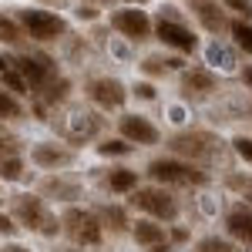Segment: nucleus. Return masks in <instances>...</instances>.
I'll return each mask as SVG.
<instances>
[{"label": "nucleus", "instance_id": "nucleus-37", "mask_svg": "<svg viewBox=\"0 0 252 252\" xmlns=\"http://www.w3.org/2000/svg\"><path fill=\"white\" fill-rule=\"evenodd\" d=\"M242 84H246V91L252 94V64H246V67H242Z\"/></svg>", "mask_w": 252, "mask_h": 252}, {"label": "nucleus", "instance_id": "nucleus-20", "mask_svg": "<svg viewBox=\"0 0 252 252\" xmlns=\"http://www.w3.org/2000/svg\"><path fill=\"white\" fill-rule=\"evenodd\" d=\"M71 128H74V131H71V141H81V135H84V141H91V138L97 135V131H101V118L94 115V111H84V108H74V111H71Z\"/></svg>", "mask_w": 252, "mask_h": 252}, {"label": "nucleus", "instance_id": "nucleus-40", "mask_svg": "<svg viewBox=\"0 0 252 252\" xmlns=\"http://www.w3.org/2000/svg\"><path fill=\"white\" fill-rule=\"evenodd\" d=\"M84 3H111V0H84Z\"/></svg>", "mask_w": 252, "mask_h": 252}, {"label": "nucleus", "instance_id": "nucleus-9", "mask_svg": "<svg viewBox=\"0 0 252 252\" xmlns=\"http://www.w3.org/2000/svg\"><path fill=\"white\" fill-rule=\"evenodd\" d=\"M155 37L161 40L165 47L178 51V54H195V51H198V34H195L185 20H165V17H158L155 20Z\"/></svg>", "mask_w": 252, "mask_h": 252}, {"label": "nucleus", "instance_id": "nucleus-34", "mask_svg": "<svg viewBox=\"0 0 252 252\" xmlns=\"http://www.w3.org/2000/svg\"><path fill=\"white\" fill-rule=\"evenodd\" d=\"M7 155H17V152H14V141H10V138L0 131V161H3Z\"/></svg>", "mask_w": 252, "mask_h": 252}, {"label": "nucleus", "instance_id": "nucleus-15", "mask_svg": "<svg viewBox=\"0 0 252 252\" xmlns=\"http://www.w3.org/2000/svg\"><path fill=\"white\" fill-rule=\"evenodd\" d=\"M189 7L209 34H222L232 24V20H225V3H219V0H189Z\"/></svg>", "mask_w": 252, "mask_h": 252}, {"label": "nucleus", "instance_id": "nucleus-30", "mask_svg": "<svg viewBox=\"0 0 252 252\" xmlns=\"http://www.w3.org/2000/svg\"><path fill=\"white\" fill-rule=\"evenodd\" d=\"M131 94H135L138 101H155L158 88L152 84V81H135V84H131Z\"/></svg>", "mask_w": 252, "mask_h": 252}, {"label": "nucleus", "instance_id": "nucleus-16", "mask_svg": "<svg viewBox=\"0 0 252 252\" xmlns=\"http://www.w3.org/2000/svg\"><path fill=\"white\" fill-rule=\"evenodd\" d=\"M37 195H44V198H61V202H67V205H74L78 198H84V185L74 182V178H64L61 172H54L51 178L40 182Z\"/></svg>", "mask_w": 252, "mask_h": 252}, {"label": "nucleus", "instance_id": "nucleus-7", "mask_svg": "<svg viewBox=\"0 0 252 252\" xmlns=\"http://www.w3.org/2000/svg\"><path fill=\"white\" fill-rule=\"evenodd\" d=\"M84 94L101 111H121L125 101H128V88H125V81L111 78V74H101V78H91L84 84Z\"/></svg>", "mask_w": 252, "mask_h": 252}, {"label": "nucleus", "instance_id": "nucleus-41", "mask_svg": "<svg viewBox=\"0 0 252 252\" xmlns=\"http://www.w3.org/2000/svg\"><path fill=\"white\" fill-rule=\"evenodd\" d=\"M64 252H81V249H64Z\"/></svg>", "mask_w": 252, "mask_h": 252}, {"label": "nucleus", "instance_id": "nucleus-36", "mask_svg": "<svg viewBox=\"0 0 252 252\" xmlns=\"http://www.w3.org/2000/svg\"><path fill=\"white\" fill-rule=\"evenodd\" d=\"M168 239H172L175 246H182V242H189V232H185V229H172V232H168Z\"/></svg>", "mask_w": 252, "mask_h": 252}, {"label": "nucleus", "instance_id": "nucleus-27", "mask_svg": "<svg viewBox=\"0 0 252 252\" xmlns=\"http://www.w3.org/2000/svg\"><path fill=\"white\" fill-rule=\"evenodd\" d=\"M0 84H3V88H7L10 94H17V97L31 94V84L24 81V74H20V71H17V64H14L10 71H3V74H0Z\"/></svg>", "mask_w": 252, "mask_h": 252}, {"label": "nucleus", "instance_id": "nucleus-38", "mask_svg": "<svg viewBox=\"0 0 252 252\" xmlns=\"http://www.w3.org/2000/svg\"><path fill=\"white\" fill-rule=\"evenodd\" d=\"M0 252H31V249H27V246H17V242H10V246H3Z\"/></svg>", "mask_w": 252, "mask_h": 252}, {"label": "nucleus", "instance_id": "nucleus-10", "mask_svg": "<svg viewBox=\"0 0 252 252\" xmlns=\"http://www.w3.org/2000/svg\"><path fill=\"white\" fill-rule=\"evenodd\" d=\"M178 91H182V97H189V101H202V97H212L219 91V78H215L212 67L195 64V67L178 71Z\"/></svg>", "mask_w": 252, "mask_h": 252}, {"label": "nucleus", "instance_id": "nucleus-22", "mask_svg": "<svg viewBox=\"0 0 252 252\" xmlns=\"http://www.w3.org/2000/svg\"><path fill=\"white\" fill-rule=\"evenodd\" d=\"M104 189L115 195H131L138 189V172L135 168H111L104 175Z\"/></svg>", "mask_w": 252, "mask_h": 252}, {"label": "nucleus", "instance_id": "nucleus-33", "mask_svg": "<svg viewBox=\"0 0 252 252\" xmlns=\"http://www.w3.org/2000/svg\"><path fill=\"white\" fill-rule=\"evenodd\" d=\"M74 17H78V20H94V17H97L94 3H84V0H81L78 7H74Z\"/></svg>", "mask_w": 252, "mask_h": 252}, {"label": "nucleus", "instance_id": "nucleus-18", "mask_svg": "<svg viewBox=\"0 0 252 252\" xmlns=\"http://www.w3.org/2000/svg\"><path fill=\"white\" fill-rule=\"evenodd\" d=\"M94 215L101 219V225H104V232H131V219H128V209L125 205H111V202H101V205H94Z\"/></svg>", "mask_w": 252, "mask_h": 252}, {"label": "nucleus", "instance_id": "nucleus-31", "mask_svg": "<svg viewBox=\"0 0 252 252\" xmlns=\"http://www.w3.org/2000/svg\"><path fill=\"white\" fill-rule=\"evenodd\" d=\"M232 152H235L239 158H242L246 165H252V138H246V135L232 138Z\"/></svg>", "mask_w": 252, "mask_h": 252}, {"label": "nucleus", "instance_id": "nucleus-35", "mask_svg": "<svg viewBox=\"0 0 252 252\" xmlns=\"http://www.w3.org/2000/svg\"><path fill=\"white\" fill-rule=\"evenodd\" d=\"M14 64H17V58H14V54H7V51H3V54H0V74H3V71H10V67H14Z\"/></svg>", "mask_w": 252, "mask_h": 252}, {"label": "nucleus", "instance_id": "nucleus-1", "mask_svg": "<svg viewBox=\"0 0 252 252\" xmlns=\"http://www.w3.org/2000/svg\"><path fill=\"white\" fill-rule=\"evenodd\" d=\"M10 215L17 219V225L27 229V232L47 235V239L61 232V219L47 209V198L44 195H34V192L10 195Z\"/></svg>", "mask_w": 252, "mask_h": 252}, {"label": "nucleus", "instance_id": "nucleus-4", "mask_svg": "<svg viewBox=\"0 0 252 252\" xmlns=\"http://www.w3.org/2000/svg\"><path fill=\"white\" fill-rule=\"evenodd\" d=\"M61 232L67 235L74 246L84 249H97L104 242V225L94 215V209H81V205H67L61 215Z\"/></svg>", "mask_w": 252, "mask_h": 252}, {"label": "nucleus", "instance_id": "nucleus-23", "mask_svg": "<svg viewBox=\"0 0 252 252\" xmlns=\"http://www.w3.org/2000/svg\"><path fill=\"white\" fill-rule=\"evenodd\" d=\"M24 115H27L24 101H20L17 94H10V91L0 84V121H20Z\"/></svg>", "mask_w": 252, "mask_h": 252}, {"label": "nucleus", "instance_id": "nucleus-32", "mask_svg": "<svg viewBox=\"0 0 252 252\" xmlns=\"http://www.w3.org/2000/svg\"><path fill=\"white\" fill-rule=\"evenodd\" d=\"M229 10H235L242 20H252V0H222Z\"/></svg>", "mask_w": 252, "mask_h": 252}, {"label": "nucleus", "instance_id": "nucleus-13", "mask_svg": "<svg viewBox=\"0 0 252 252\" xmlns=\"http://www.w3.org/2000/svg\"><path fill=\"white\" fill-rule=\"evenodd\" d=\"M118 135L125 141H131L135 148H148L161 141V131L155 128V121L145 115H121L118 118Z\"/></svg>", "mask_w": 252, "mask_h": 252}, {"label": "nucleus", "instance_id": "nucleus-11", "mask_svg": "<svg viewBox=\"0 0 252 252\" xmlns=\"http://www.w3.org/2000/svg\"><path fill=\"white\" fill-rule=\"evenodd\" d=\"M17 71L24 74V81L31 84V97L37 94V91H44L51 81L58 78V67H54V61L44 58V54H17Z\"/></svg>", "mask_w": 252, "mask_h": 252}, {"label": "nucleus", "instance_id": "nucleus-2", "mask_svg": "<svg viewBox=\"0 0 252 252\" xmlns=\"http://www.w3.org/2000/svg\"><path fill=\"white\" fill-rule=\"evenodd\" d=\"M145 175L155 182V185H189V189H198V185H209V172L195 161H185V158H175V155H161L152 158L145 165Z\"/></svg>", "mask_w": 252, "mask_h": 252}, {"label": "nucleus", "instance_id": "nucleus-26", "mask_svg": "<svg viewBox=\"0 0 252 252\" xmlns=\"http://www.w3.org/2000/svg\"><path fill=\"white\" fill-rule=\"evenodd\" d=\"M27 37L24 34V27L17 24V17H3L0 14V44H7V47H20V40Z\"/></svg>", "mask_w": 252, "mask_h": 252}, {"label": "nucleus", "instance_id": "nucleus-25", "mask_svg": "<svg viewBox=\"0 0 252 252\" xmlns=\"http://www.w3.org/2000/svg\"><path fill=\"white\" fill-rule=\"evenodd\" d=\"M135 152V145L131 141H125V138H101V145H97V155L101 158H125Z\"/></svg>", "mask_w": 252, "mask_h": 252}, {"label": "nucleus", "instance_id": "nucleus-17", "mask_svg": "<svg viewBox=\"0 0 252 252\" xmlns=\"http://www.w3.org/2000/svg\"><path fill=\"white\" fill-rule=\"evenodd\" d=\"M225 232L239 242L252 246V205H232L225 212Z\"/></svg>", "mask_w": 252, "mask_h": 252}, {"label": "nucleus", "instance_id": "nucleus-39", "mask_svg": "<svg viewBox=\"0 0 252 252\" xmlns=\"http://www.w3.org/2000/svg\"><path fill=\"white\" fill-rule=\"evenodd\" d=\"M125 3H128V7H141L145 0H125Z\"/></svg>", "mask_w": 252, "mask_h": 252}, {"label": "nucleus", "instance_id": "nucleus-12", "mask_svg": "<svg viewBox=\"0 0 252 252\" xmlns=\"http://www.w3.org/2000/svg\"><path fill=\"white\" fill-rule=\"evenodd\" d=\"M31 161L37 168H44V172H61V168H71L78 161V152L67 148L64 141H34Z\"/></svg>", "mask_w": 252, "mask_h": 252}, {"label": "nucleus", "instance_id": "nucleus-28", "mask_svg": "<svg viewBox=\"0 0 252 252\" xmlns=\"http://www.w3.org/2000/svg\"><path fill=\"white\" fill-rule=\"evenodd\" d=\"M20 178H24V158L7 155L0 161V182H20Z\"/></svg>", "mask_w": 252, "mask_h": 252}, {"label": "nucleus", "instance_id": "nucleus-21", "mask_svg": "<svg viewBox=\"0 0 252 252\" xmlns=\"http://www.w3.org/2000/svg\"><path fill=\"white\" fill-rule=\"evenodd\" d=\"M172 71H185V61L182 58H165V54H148L141 61V74L145 78H165Z\"/></svg>", "mask_w": 252, "mask_h": 252}, {"label": "nucleus", "instance_id": "nucleus-5", "mask_svg": "<svg viewBox=\"0 0 252 252\" xmlns=\"http://www.w3.org/2000/svg\"><path fill=\"white\" fill-rule=\"evenodd\" d=\"M168 155L185 158V161H195V165H212L215 158L222 155V141L209 131H182V135L168 138Z\"/></svg>", "mask_w": 252, "mask_h": 252}, {"label": "nucleus", "instance_id": "nucleus-42", "mask_svg": "<svg viewBox=\"0 0 252 252\" xmlns=\"http://www.w3.org/2000/svg\"><path fill=\"white\" fill-rule=\"evenodd\" d=\"M249 205H252V192H249Z\"/></svg>", "mask_w": 252, "mask_h": 252}, {"label": "nucleus", "instance_id": "nucleus-14", "mask_svg": "<svg viewBox=\"0 0 252 252\" xmlns=\"http://www.w3.org/2000/svg\"><path fill=\"white\" fill-rule=\"evenodd\" d=\"M131 239L148 252H168V246H172L168 225L165 222H155V219H138L135 225H131Z\"/></svg>", "mask_w": 252, "mask_h": 252}, {"label": "nucleus", "instance_id": "nucleus-6", "mask_svg": "<svg viewBox=\"0 0 252 252\" xmlns=\"http://www.w3.org/2000/svg\"><path fill=\"white\" fill-rule=\"evenodd\" d=\"M17 24L24 27V34L37 44H51V40H61L67 37V20L51 14V10H40V7H20L17 14Z\"/></svg>", "mask_w": 252, "mask_h": 252}, {"label": "nucleus", "instance_id": "nucleus-8", "mask_svg": "<svg viewBox=\"0 0 252 252\" xmlns=\"http://www.w3.org/2000/svg\"><path fill=\"white\" fill-rule=\"evenodd\" d=\"M111 27H115L125 40H131V44H145V40L155 37L152 17H148L145 10H138V7H121V10H115V14H111Z\"/></svg>", "mask_w": 252, "mask_h": 252}, {"label": "nucleus", "instance_id": "nucleus-29", "mask_svg": "<svg viewBox=\"0 0 252 252\" xmlns=\"http://www.w3.org/2000/svg\"><path fill=\"white\" fill-rule=\"evenodd\" d=\"M198 252H235L232 242L229 239H219V235H205V239H198Z\"/></svg>", "mask_w": 252, "mask_h": 252}, {"label": "nucleus", "instance_id": "nucleus-24", "mask_svg": "<svg viewBox=\"0 0 252 252\" xmlns=\"http://www.w3.org/2000/svg\"><path fill=\"white\" fill-rule=\"evenodd\" d=\"M229 34H232V44H235V51H242V54H249L252 58V24L249 20H232L229 24Z\"/></svg>", "mask_w": 252, "mask_h": 252}, {"label": "nucleus", "instance_id": "nucleus-3", "mask_svg": "<svg viewBox=\"0 0 252 252\" xmlns=\"http://www.w3.org/2000/svg\"><path fill=\"white\" fill-rule=\"evenodd\" d=\"M131 209L145 215V219H155V222H165L172 225L175 219L182 215V205L165 185H138L131 192Z\"/></svg>", "mask_w": 252, "mask_h": 252}, {"label": "nucleus", "instance_id": "nucleus-19", "mask_svg": "<svg viewBox=\"0 0 252 252\" xmlns=\"http://www.w3.org/2000/svg\"><path fill=\"white\" fill-rule=\"evenodd\" d=\"M67 94H71V81L64 78V74H58V78L51 81L44 91H37V94H34V108H37V115H44L47 108L64 104V101H67Z\"/></svg>", "mask_w": 252, "mask_h": 252}]
</instances>
